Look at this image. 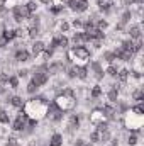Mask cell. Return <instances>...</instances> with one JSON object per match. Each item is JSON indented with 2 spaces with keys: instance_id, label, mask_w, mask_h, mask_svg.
Returning <instances> with one entry per match:
<instances>
[{
  "instance_id": "6da1fadb",
  "label": "cell",
  "mask_w": 144,
  "mask_h": 146,
  "mask_svg": "<svg viewBox=\"0 0 144 146\" xmlns=\"http://www.w3.org/2000/svg\"><path fill=\"white\" fill-rule=\"evenodd\" d=\"M48 106H49V100L48 97L44 95H36L29 100L24 102V107L22 110L26 112V115L29 119H36V121H41L46 117V112H48Z\"/></svg>"
},
{
  "instance_id": "7a4b0ae2",
  "label": "cell",
  "mask_w": 144,
  "mask_h": 146,
  "mask_svg": "<svg viewBox=\"0 0 144 146\" xmlns=\"http://www.w3.org/2000/svg\"><path fill=\"white\" fill-rule=\"evenodd\" d=\"M56 104V107L63 112H70V110L75 109L76 106V94H75V88L71 87H65L58 92V95L54 97L53 100Z\"/></svg>"
},
{
  "instance_id": "3957f363",
  "label": "cell",
  "mask_w": 144,
  "mask_h": 146,
  "mask_svg": "<svg viewBox=\"0 0 144 146\" xmlns=\"http://www.w3.org/2000/svg\"><path fill=\"white\" fill-rule=\"evenodd\" d=\"M92 51L87 46H71L66 51V60L75 66H87L90 63Z\"/></svg>"
},
{
  "instance_id": "277c9868",
  "label": "cell",
  "mask_w": 144,
  "mask_h": 146,
  "mask_svg": "<svg viewBox=\"0 0 144 146\" xmlns=\"http://www.w3.org/2000/svg\"><path fill=\"white\" fill-rule=\"evenodd\" d=\"M143 122H144V117H143V115L134 114L132 110H131V112H127V114H126V117H124V126H126L127 129H131V131L137 133V134L141 133Z\"/></svg>"
},
{
  "instance_id": "5b68a950",
  "label": "cell",
  "mask_w": 144,
  "mask_h": 146,
  "mask_svg": "<svg viewBox=\"0 0 144 146\" xmlns=\"http://www.w3.org/2000/svg\"><path fill=\"white\" fill-rule=\"evenodd\" d=\"M27 121H29V117L26 115V112H24L22 109H19L17 115H15V119L10 121V127H12V131H14V133H22V131L26 129Z\"/></svg>"
},
{
  "instance_id": "8992f818",
  "label": "cell",
  "mask_w": 144,
  "mask_h": 146,
  "mask_svg": "<svg viewBox=\"0 0 144 146\" xmlns=\"http://www.w3.org/2000/svg\"><path fill=\"white\" fill-rule=\"evenodd\" d=\"M83 117H85L83 112L71 114V115L68 117V122H66V133H68V134H75V133L80 129V126H81V119H83Z\"/></svg>"
},
{
  "instance_id": "52a82bcc",
  "label": "cell",
  "mask_w": 144,
  "mask_h": 146,
  "mask_svg": "<svg viewBox=\"0 0 144 146\" xmlns=\"http://www.w3.org/2000/svg\"><path fill=\"white\" fill-rule=\"evenodd\" d=\"M31 53L26 49V48H20V49H14V63H27L31 60Z\"/></svg>"
},
{
  "instance_id": "ba28073f",
  "label": "cell",
  "mask_w": 144,
  "mask_h": 146,
  "mask_svg": "<svg viewBox=\"0 0 144 146\" xmlns=\"http://www.w3.org/2000/svg\"><path fill=\"white\" fill-rule=\"evenodd\" d=\"M104 121H107V117H105L102 107H95V109L92 110V114H90V124H92V126H98V124L104 122Z\"/></svg>"
},
{
  "instance_id": "9c48e42d",
  "label": "cell",
  "mask_w": 144,
  "mask_h": 146,
  "mask_svg": "<svg viewBox=\"0 0 144 146\" xmlns=\"http://www.w3.org/2000/svg\"><path fill=\"white\" fill-rule=\"evenodd\" d=\"M90 72L93 73V76H95V80H104V76H105V72H104V66H102V63L100 61H92L90 63Z\"/></svg>"
},
{
  "instance_id": "30bf717a",
  "label": "cell",
  "mask_w": 144,
  "mask_h": 146,
  "mask_svg": "<svg viewBox=\"0 0 144 146\" xmlns=\"http://www.w3.org/2000/svg\"><path fill=\"white\" fill-rule=\"evenodd\" d=\"M127 34H129V39H132V41L141 39V37H143V27H141V24H132V26H129Z\"/></svg>"
},
{
  "instance_id": "8fae6325",
  "label": "cell",
  "mask_w": 144,
  "mask_h": 146,
  "mask_svg": "<svg viewBox=\"0 0 144 146\" xmlns=\"http://www.w3.org/2000/svg\"><path fill=\"white\" fill-rule=\"evenodd\" d=\"M44 49H46V44H44L41 39H34V41H32V46H31V51H29V53H31V56H32V58H37V56H39V54H41Z\"/></svg>"
},
{
  "instance_id": "7c38bea8",
  "label": "cell",
  "mask_w": 144,
  "mask_h": 146,
  "mask_svg": "<svg viewBox=\"0 0 144 146\" xmlns=\"http://www.w3.org/2000/svg\"><path fill=\"white\" fill-rule=\"evenodd\" d=\"M68 7L71 9L73 12H76V14L87 12V10H88V0H76V2H73V3H70Z\"/></svg>"
},
{
  "instance_id": "4fadbf2b",
  "label": "cell",
  "mask_w": 144,
  "mask_h": 146,
  "mask_svg": "<svg viewBox=\"0 0 144 146\" xmlns=\"http://www.w3.org/2000/svg\"><path fill=\"white\" fill-rule=\"evenodd\" d=\"M5 102H9V104H10L12 107H15L17 110L24 107V99H22L20 95H7Z\"/></svg>"
},
{
  "instance_id": "5bb4252c",
  "label": "cell",
  "mask_w": 144,
  "mask_h": 146,
  "mask_svg": "<svg viewBox=\"0 0 144 146\" xmlns=\"http://www.w3.org/2000/svg\"><path fill=\"white\" fill-rule=\"evenodd\" d=\"M90 99L92 100H100L102 97H104V88L100 87V85H93L92 88H90Z\"/></svg>"
},
{
  "instance_id": "9a60e30c",
  "label": "cell",
  "mask_w": 144,
  "mask_h": 146,
  "mask_svg": "<svg viewBox=\"0 0 144 146\" xmlns=\"http://www.w3.org/2000/svg\"><path fill=\"white\" fill-rule=\"evenodd\" d=\"M119 83H122V85H126L127 82H129V70L127 68H119V73H117V78H115Z\"/></svg>"
},
{
  "instance_id": "2e32d148",
  "label": "cell",
  "mask_w": 144,
  "mask_h": 146,
  "mask_svg": "<svg viewBox=\"0 0 144 146\" xmlns=\"http://www.w3.org/2000/svg\"><path fill=\"white\" fill-rule=\"evenodd\" d=\"M63 134L59 133H53L51 138H49V146H63Z\"/></svg>"
},
{
  "instance_id": "e0dca14e",
  "label": "cell",
  "mask_w": 144,
  "mask_h": 146,
  "mask_svg": "<svg viewBox=\"0 0 144 146\" xmlns=\"http://www.w3.org/2000/svg\"><path fill=\"white\" fill-rule=\"evenodd\" d=\"M10 114H9V110L3 109V107H0V124H3V126H9L10 124Z\"/></svg>"
},
{
  "instance_id": "ac0fdd59",
  "label": "cell",
  "mask_w": 144,
  "mask_h": 146,
  "mask_svg": "<svg viewBox=\"0 0 144 146\" xmlns=\"http://www.w3.org/2000/svg\"><path fill=\"white\" fill-rule=\"evenodd\" d=\"M132 15H134V12H132L131 9H126V10H124V14L120 15V21H119V22H120V24H124V26H127V24L131 22Z\"/></svg>"
},
{
  "instance_id": "d6986e66",
  "label": "cell",
  "mask_w": 144,
  "mask_h": 146,
  "mask_svg": "<svg viewBox=\"0 0 144 146\" xmlns=\"http://www.w3.org/2000/svg\"><path fill=\"white\" fill-rule=\"evenodd\" d=\"M131 97H132V100H136V104H143V100H144L143 88H141V87H139V88H136V90L131 94Z\"/></svg>"
},
{
  "instance_id": "ffe728a7",
  "label": "cell",
  "mask_w": 144,
  "mask_h": 146,
  "mask_svg": "<svg viewBox=\"0 0 144 146\" xmlns=\"http://www.w3.org/2000/svg\"><path fill=\"white\" fill-rule=\"evenodd\" d=\"M107 99H108V102L110 104H115L117 100H119V92L114 88V87H110L108 88V92H107Z\"/></svg>"
},
{
  "instance_id": "44dd1931",
  "label": "cell",
  "mask_w": 144,
  "mask_h": 146,
  "mask_svg": "<svg viewBox=\"0 0 144 146\" xmlns=\"http://www.w3.org/2000/svg\"><path fill=\"white\" fill-rule=\"evenodd\" d=\"M19 82H20V78L17 76V75H9V80H7V85L10 87V88H19Z\"/></svg>"
},
{
  "instance_id": "7402d4cb",
  "label": "cell",
  "mask_w": 144,
  "mask_h": 146,
  "mask_svg": "<svg viewBox=\"0 0 144 146\" xmlns=\"http://www.w3.org/2000/svg\"><path fill=\"white\" fill-rule=\"evenodd\" d=\"M26 9H27L29 15H32V14H36V12H37V9H39V3H37L36 0H29V2L26 3Z\"/></svg>"
},
{
  "instance_id": "603a6c76",
  "label": "cell",
  "mask_w": 144,
  "mask_h": 146,
  "mask_svg": "<svg viewBox=\"0 0 144 146\" xmlns=\"http://www.w3.org/2000/svg\"><path fill=\"white\" fill-rule=\"evenodd\" d=\"M104 72L107 73L108 76H112V78H117L119 68H117V65H115V63H110V65H108V66L105 68V70H104Z\"/></svg>"
},
{
  "instance_id": "cb8c5ba5",
  "label": "cell",
  "mask_w": 144,
  "mask_h": 146,
  "mask_svg": "<svg viewBox=\"0 0 144 146\" xmlns=\"http://www.w3.org/2000/svg\"><path fill=\"white\" fill-rule=\"evenodd\" d=\"M137 143H139V134L134 133V131H131V134L127 136V145L129 146H136Z\"/></svg>"
},
{
  "instance_id": "d4e9b609",
  "label": "cell",
  "mask_w": 144,
  "mask_h": 146,
  "mask_svg": "<svg viewBox=\"0 0 144 146\" xmlns=\"http://www.w3.org/2000/svg\"><path fill=\"white\" fill-rule=\"evenodd\" d=\"M26 92H27L29 95H34V94L39 92V87H37L32 80H29V83H27V87H26Z\"/></svg>"
},
{
  "instance_id": "484cf974",
  "label": "cell",
  "mask_w": 144,
  "mask_h": 146,
  "mask_svg": "<svg viewBox=\"0 0 144 146\" xmlns=\"http://www.w3.org/2000/svg\"><path fill=\"white\" fill-rule=\"evenodd\" d=\"M68 31H70V22L59 21V24H58V33H59V34H65V33H68Z\"/></svg>"
},
{
  "instance_id": "4316f807",
  "label": "cell",
  "mask_w": 144,
  "mask_h": 146,
  "mask_svg": "<svg viewBox=\"0 0 144 146\" xmlns=\"http://www.w3.org/2000/svg\"><path fill=\"white\" fill-rule=\"evenodd\" d=\"M102 60H105L108 65H110V63H115L117 58H115V53H114V51H105L104 56H102Z\"/></svg>"
},
{
  "instance_id": "83f0119b",
  "label": "cell",
  "mask_w": 144,
  "mask_h": 146,
  "mask_svg": "<svg viewBox=\"0 0 144 146\" xmlns=\"http://www.w3.org/2000/svg\"><path fill=\"white\" fill-rule=\"evenodd\" d=\"M95 27L105 33V29L108 27V22L105 21V19H95Z\"/></svg>"
},
{
  "instance_id": "f1b7e54d",
  "label": "cell",
  "mask_w": 144,
  "mask_h": 146,
  "mask_svg": "<svg viewBox=\"0 0 144 146\" xmlns=\"http://www.w3.org/2000/svg\"><path fill=\"white\" fill-rule=\"evenodd\" d=\"M90 143H100V131H97V129H93L92 133H90Z\"/></svg>"
},
{
  "instance_id": "f546056e",
  "label": "cell",
  "mask_w": 144,
  "mask_h": 146,
  "mask_svg": "<svg viewBox=\"0 0 144 146\" xmlns=\"http://www.w3.org/2000/svg\"><path fill=\"white\" fill-rule=\"evenodd\" d=\"M70 26H71V27H75L76 31H81V27H83V21H81L80 17H75V19L71 21V24H70Z\"/></svg>"
},
{
  "instance_id": "4dcf8cb0",
  "label": "cell",
  "mask_w": 144,
  "mask_h": 146,
  "mask_svg": "<svg viewBox=\"0 0 144 146\" xmlns=\"http://www.w3.org/2000/svg\"><path fill=\"white\" fill-rule=\"evenodd\" d=\"M131 110H132L134 114H139V115H144V106H143V104H134V106L131 107Z\"/></svg>"
},
{
  "instance_id": "1f68e13d",
  "label": "cell",
  "mask_w": 144,
  "mask_h": 146,
  "mask_svg": "<svg viewBox=\"0 0 144 146\" xmlns=\"http://www.w3.org/2000/svg\"><path fill=\"white\" fill-rule=\"evenodd\" d=\"M29 73H31V70H27V68H20L15 75H17L19 78H27V76H29Z\"/></svg>"
},
{
  "instance_id": "d6a6232c",
  "label": "cell",
  "mask_w": 144,
  "mask_h": 146,
  "mask_svg": "<svg viewBox=\"0 0 144 146\" xmlns=\"http://www.w3.org/2000/svg\"><path fill=\"white\" fill-rule=\"evenodd\" d=\"M5 146H19V139H17V138H14V136H10V138H7Z\"/></svg>"
},
{
  "instance_id": "836d02e7",
  "label": "cell",
  "mask_w": 144,
  "mask_h": 146,
  "mask_svg": "<svg viewBox=\"0 0 144 146\" xmlns=\"http://www.w3.org/2000/svg\"><path fill=\"white\" fill-rule=\"evenodd\" d=\"M75 146H83L85 145V139L83 138H78V139H75V143H73Z\"/></svg>"
},
{
  "instance_id": "e575fe53",
  "label": "cell",
  "mask_w": 144,
  "mask_h": 146,
  "mask_svg": "<svg viewBox=\"0 0 144 146\" xmlns=\"http://www.w3.org/2000/svg\"><path fill=\"white\" fill-rule=\"evenodd\" d=\"M122 3H124L126 7H132V5L136 3V0H122Z\"/></svg>"
},
{
  "instance_id": "d590c367",
  "label": "cell",
  "mask_w": 144,
  "mask_h": 146,
  "mask_svg": "<svg viewBox=\"0 0 144 146\" xmlns=\"http://www.w3.org/2000/svg\"><path fill=\"white\" fill-rule=\"evenodd\" d=\"M83 146H93V143H90V141L87 143V141H85V145H83Z\"/></svg>"
},
{
  "instance_id": "8d00e7d4",
  "label": "cell",
  "mask_w": 144,
  "mask_h": 146,
  "mask_svg": "<svg viewBox=\"0 0 144 146\" xmlns=\"http://www.w3.org/2000/svg\"><path fill=\"white\" fill-rule=\"evenodd\" d=\"M37 146H49V145H37Z\"/></svg>"
},
{
  "instance_id": "74e56055",
  "label": "cell",
  "mask_w": 144,
  "mask_h": 146,
  "mask_svg": "<svg viewBox=\"0 0 144 146\" xmlns=\"http://www.w3.org/2000/svg\"><path fill=\"white\" fill-rule=\"evenodd\" d=\"M0 51H2V48H0Z\"/></svg>"
}]
</instances>
